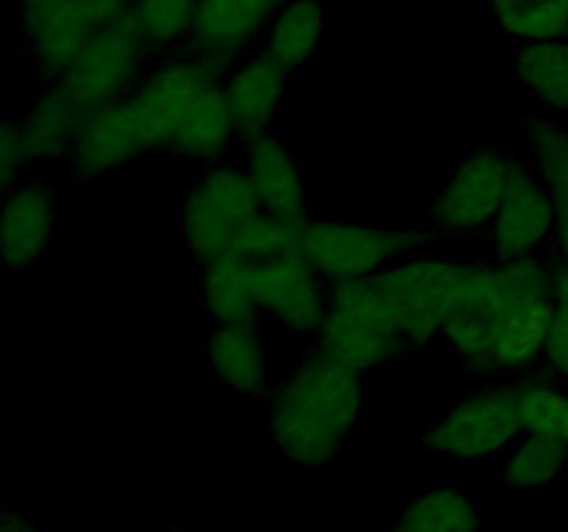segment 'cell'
Listing matches in <instances>:
<instances>
[{"instance_id":"obj_26","label":"cell","mask_w":568,"mask_h":532,"mask_svg":"<svg viewBox=\"0 0 568 532\" xmlns=\"http://www.w3.org/2000/svg\"><path fill=\"white\" fill-rule=\"evenodd\" d=\"M516 72L544 114L568 122V39L521 44Z\"/></svg>"},{"instance_id":"obj_30","label":"cell","mask_w":568,"mask_h":532,"mask_svg":"<svg viewBox=\"0 0 568 532\" xmlns=\"http://www.w3.org/2000/svg\"><path fill=\"white\" fill-rule=\"evenodd\" d=\"M300 227L303 225H294V222L281 219V216L270 214V211H261V214L239 233L231 253L244 255V258L255 260V264L277 258V255H286L300 247Z\"/></svg>"},{"instance_id":"obj_10","label":"cell","mask_w":568,"mask_h":532,"mask_svg":"<svg viewBox=\"0 0 568 532\" xmlns=\"http://www.w3.org/2000/svg\"><path fill=\"white\" fill-rule=\"evenodd\" d=\"M331 310V283L311 266L303 249L258 264V316L286 332L314 341Z\"/></svg>"},{"instance_id":"obj_2","label":"cell","mask_w":568,"mask_h":532,"mask_svg":"<svg viewBox=\"0 0 568 532\" xmlns=\"http://www.w3.org/2000/svg\"><path fill=\"white\" fill-rule=\"evenodd\" d=\"M261 211H266L264 203L242 164H205L189 183L178 208L183 253L197 266L231 253L239 233Z\"/></svg>"},{"instance_id":"obj_35","label":"cell","mask_w":568,"mask_h":532,"mask_svg":"<svg viewBox=\"0 0 568 532\" xmlns=\"http://www.w3.org/2000/svg\"><path fill=\"white\" fill-rule=\"evenodd\" d=\"M566 485H568V466H566Z\"/></svg>"},{"instance_id":"obj_1","label":"cell","mask_w":568,"mask_h":532,"mask_svg":"<svg viewBox=\"0 0 568 532\" xmlns=\"http://www.w3.org/2000/svg\"><path fill=\"white\" fill-rule=\"evenodd\" d=\"M372 375L311 349L275 388L270 402V443L305 471H320L353 438Z\"/></svg>"},{"instance_id":"obj_34","label":"cell","mask_w":568,"mask_h":532,"mask_svg":"<svg viewBox=\"0 0 568 532\" xmlns=\"http://www.w3.org/2000/svg\"><path fill=\"white\" fill-rule=\"evenodd\" d=\"M155 532H186V530H181V526H161V530Z\"/></svg>"},{"instance_id":"obj_14","label":"cell","mask_w":568,"mask_h":532,"mask_svg":"<svg viewBox=\"0 0 568 532\" xmlns=\"http://www.w3.org/2000/svg\"><path fill=\"white\" fill-rule=\"evenodd\" d=\"M239 155H242L239 164L250 175L261 203L270 214L294 222V225H303L314 216L303 166H300L292 142L277 127L239 142Z\"/></svg>"},{"instance_id":"obj_8","label":"cell","mask_w":568,"mask_h":532,"mask_svg":"<svg viewBox=\"0 0 568 532\" xmlns=\"http://www.w3.org/2000/svg\"><path fill=\"white\" fill-rule=\"evenodd\" d=\"M153 61L155 55L144 42L142 31L131 14H125L89 37L59 83L70 89L89 111H94L131 98Z\"/></svg>"},{"instance_id":"obj_19","label":"cell","mask_w":568,"mask_h":532,"mask_svg":"<svg viewBox=\"0 0 568 532\" xmlns=\"http://www.w3.org/2000/svg\"><path fill=\"white\" fill-rule=\"evenodd\" d=\"M89 109L59 81L39 83V92L31 103L17 111L22 142L28 161H59L70 158Z\"/></svg>"},{"instance_id":"obj_32","label":"cell","mask_w":568,"mask_h":532,"mask_svg":"<svg viewBox=\"0 0 568 532\" xmlns=\"http://www.w3.org/2000/svg\"><path fill=\"white\" fill-rule=\"evenodd\" d=\"M28 164H31V161H28L20 122H17L14 114L0 125V183H3V188L20 183L22 170H26Z\"/></svg>"},{"instance_id":"obj_15","label":"cell","mask_w":568,"mask_h":532,"mask_svg":"<svg viewBox=\"0 0 568 532\" xmlns=\"http://www.w3.org/2000/svg\"><path fill=\"white\" fill-rule=\"evenodd\" d=\"M203 360L222 391L247 399L264 397L270 386V358L261 316L211 325L203 341Z\"/></svg>"},{"instance_id":"obj_16","label":"cell","mask_w":568,"mask_h":532,"mask_svg":"<svg viewBox=\"0 0 568 532\" xmlns=\"http://www.w3.org/2000/svg\"><path fill=\"white\" fill-rule=\"evenodd\" d=\"M48 181H20L3 188L0 203V260L9 272H26L53 242L55 203Z\"/></svg>"},{"instance_id":"obj_20","label":"cell","mask_w":568,"mask_h":532,"mask_svg":"<svg viewBox=\"0 0 568 532\" xmlns=\"http://www.w3.org/2000/svg\"><path fill=\"white\" fill-rule=\"evenodd\" d=\"M197 305L211 325L258 316V264L239 253H225L200 266Z\"/></svg>"},{"instance_id":"obj_3","label":"cell","mask_w":568,"mask_h":532,"mask_svg":"<svg viewBox=\"0 0 568 532\" xmlns=\"http://www.w3.org/2000/svg\"><path fill=\"white\" fill-rule=\"evenodd\" d=\"M438 242L422 227H386L369 219H316L300 227V249L327 283L358 280Z\"/></svg>"},{"instance_id":"obj_28","label":"cell","mask_w":568,"mask_h":532,"mask_svg":"<svg viewBox=\"0 0 568 532\" xmlns=\"http://www.w3.org/2000/svg\"><path fill=\"white\" fill-rule=\"evenodd\" d=\"M488 14L521 44L568 39V0H488Z\"/></svg>"},{"instance_id":"obj_33","label":"cell","mask_w":568,"mask_h":532,"mask_svg":"<svg viewBox=\"0 0 568 532\" xmlns=\"http://www.w3.org/2000/svg\"><path fill=\"white\" fill-rule=\"evenodd\" d=\"M0 532H42L33 519H28L26 513H17V510H3L0 515Z\"/></svg>"},{"instance_id":"obj_29","label":"cell","mask_w":568,"mask_h":532,"mask_svg":"<svg viewBox=\"0 0 568 532\" xmlns=\"http://www.w3.org/2000/svg\"><path fill=\"white\" fill-rule=\"evenodd\" d=\"M200 0H131V20L155 59L183 53L192 39Z\"/></svg>"},{"instance_id":"obj_21","label":"cell","mask_w":568,"mask_h":532,"mask_svg":"<svg viewBox=\"0 0 568 532\" xmlns=\"http://www.w3.org/2000/svg\"><path fill=\"white\" fill-rule=\"evenodd\" d=\"M233 142H239L236 122H233L222 83H214L189 105L170 147H166V155L181 161H197V164H216L233 147Z\"/></svg>"},{"instance_id":"obj_4","label":"cell","mask_w":568,"mask_h":532,"mask_svg":"<svg viewBox=\"0 0 568 532\" xmlns=\"http://www.w3.org/2000/svg\"><path fill=\"white\" fill-rule=\"evenodd\" d=\"M469 264L471 260L455 255L419 249L372 275L392 310L394 325L408 338L410 347L427 349L442 344V330L453 314Z\"/></svg>"},{"instance_id":"obj_6","label":"cell","mask_w":568,"mask_h":532,"mask_svg":"<svg viewBox=\"0 0 568 532\" xmlns=\"http://www.w3.org/2000/svg\"><path fill=\"white\" fill-rule=\"evenodd\" d=\"M131 11V0H20L22 55L39 83L59 81L94 31Z\"/></svg>"},{"instance_id":"obj_22","label":"cell","mask_w":568,"mask_h":532,"mask_svg":"<svg viewBox=\"0 0 568 532\" xmlns=\"http://www.w3.org/2000/svg\"><path fill=\"white\" fill-rule=\"evenodd\" d=\"M327 9L320 0H286L272 17L261 53L270 55L281 70L297 75L320 55L327 31Z\"/></svg>"},{"instance_id":"obj_11","label":"cell","mask_w":568,"mask_h":532,"mask_svg":"<svg viewBox=\"0 0 568 532\" xmlns=\"http://www.w3.org/2000/svg\"><path fill=\"white\" fill-rule=\"evenodd\" d=\"M558 208L527 155H516L508 192L491 222L494 258L514 260L552 253Z\"/></svg>"},{"instance_id":"obj_5","label":"cell","mask_w":568,"mask_h":532,"mask_svg":"<svg viewBox=\"0 0 568 532\" xmlns=\"http://www.w3.org/2000/svg\"><path fill=\"white\" fill-rule=\"evenodd\" d=\"M521 432L514 377H503L455 399L422 432V447L444 460H488L508 452Z\"/></svg>"},{"instance_id":"obj_23","label":"cell","mask_w":568,"mask_h":532,"mask_svg":"<svg viewBox=\"0 0 568 532\" xmlns=\"http://www.w3.org/2000/svg\"><path fill=\"white\" fill-rule=\"evenodd\" d=\"M519 127L527 158L544 177L558 208L555 238H568V122L552 114H527Z\"/></svg>"},{"instance_id":"obj_18","label":"cell","mask_w":568,"mask_h":532,"mask_svg":"<svg viewBox=\"0 0 568 532\" xmlns=\"http://www.w3.org/2000/svg\"><path fill=\"white\" fill-rule=\"evenodd\" d=\"M311 349L375 377L377 371L399 364L410 352V344L403 332L383 327L377 321L358 319L344 310H327L325 325L320 327Z\"/></svg>"},{"instance_id":"obj_24","label":"cell","mask_w":568,"mask_h":532,"mask_svg":"<svg viewBox=\"0 0 568 532\" xmlns=\"http://www.w3.org/2000/svg\"><path fill=\"white\" fill-rule=\"evenodd\" d=\"M388 532H480V504L458 485H430L394 515Z\"/></svg>"},{"instance_id":"obj_12","label":"cell","mask_w":568,"mask_h":532,"mask_svg":"<svg viewBox=\"0 0 568 532\" xmlns=\"http://www.w3.org/2000/svg\"><path fill=\"white\" fill-rule=\"evenodd\" d=\"M150 153L142 116L131 98L89 111L87 125L70 153L72 175L78 183L103 181Z\"/></svg>"},{"instance_id":"obj_17","label":"cell","mask_w":568,"mask_h":532,"mask_svg":"<svg viewBox=\"0 0 568 532\" xmlns=\"http://www.w3.org/2000/svg\"><path fill=\"white\" fill-rule=\"evenodd\" d=\"M288 78L292 75L281 70L261 50L244 55L242 61H236L225 72L222 92H225L227 105H231L239 142L277 127V116H281L283 100H286Z\"/></svg>"},{"instance_id":"obj_27","label":"cell","mask_w":568,"mask_h":532,"mask_svg":"<svg viewBox=\"0 0 568 532\" xmlns=\"http://www.w3.org/2000/svg\"><path fill=\"white\" fill-rule=\"evenodd\" d=\"M514 386L521 430L555 438L568 447V382L538 369L514 377Z\"/></svg>"},{"instance_id":"obj_13","label":"cell","mask_w":568,"mask_h":532,"mask_svg":"<svg viewBox=\"0 0 568 532\" xmlns=\"http://www.w3.org/2000/svg\"><path fill=\"white\" fill-rule=\"evenodd\" d=\"M283 3L286 0H200L186 50L231 70L261 48Z\"/></svg>"},{"instance_id":"obj_25","label":"cell","mask_w":568,"mask_h":532,"mask_svg":"<svg viewBox=\"0 0 568 532\" xmlns=\"http://www.w3.org/2000/svg\"><path fill=\"white\" fill-rule=\"evenodd\" d=\"M568 447L555 438L521 432L519 441L499 454V480L514 493L547 491L566 480Z\"/></svg>"},{"instance_id":"obj_9","label":"cell","mask_w":568,"mask_h":532,"mask_svg":"<svg viewBox=\"0 0 568 532\" xmlns=\"http://www.w3.org/2000/svg\"><path fill=\"white\" fill-rule=\"evenodd\" d=\"M225 66L189 53V50L153 61L148 75L139 81L131 94L133 105L142 116L144 133H148L150 153L166 155V147H170L189 105L205 89L225 81Z\"/></svg>"},{"instance_id":"obj_31","label":"cell","mask_w":568,"mask_h":532,"mask_svg":"<svg viewBox=\"0 0 568 532\" xmlns=\"http://www.w3.org/2000/svg\"><path fill=\"white\" fill-rule=\"evenodd\" d=\"M555 258V255H552ZM555 319L544 347L541 371L568 382V264L555 258Z\"/></svg>"},{"instance_id":"obj_7","label":"cell","mask_w":568,"mask_h":532,"mask_svg":"<svg viewBox=\"0 0 568 532\" xmlns=\"http://www.w3.org/2000/svg\"><path fill=\"white\" fill-rule=\"evenodd\" d=\"M514 164L516 155L505 144L491 142L466 150L427 208V231L436 233L442 242L491 227L508 192Z\"/></svg>"}]
</instances>
